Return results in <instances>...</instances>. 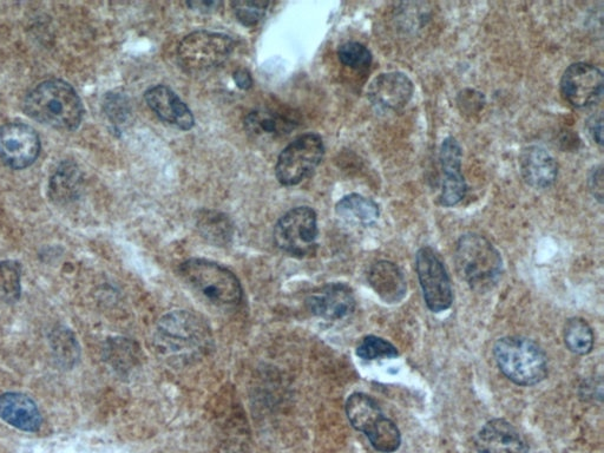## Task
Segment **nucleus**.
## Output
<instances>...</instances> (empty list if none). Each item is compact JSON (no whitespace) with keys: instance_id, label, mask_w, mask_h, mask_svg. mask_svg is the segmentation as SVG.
Here are the masks:
<instances>
[{"instance_id":"obj_23","label":"nucleus","mask_w":604,"mask_h":453,"mask_svg":"<svg viewBox=\"0 0 604 453\" xmlns=\"http://www.w3.org/2000/svg\"><path fill=\"white\" fill-rule=\"evenodd\" d=\"M50 196L56 202H69L81 190V173L74 163H63L50 180Z\"/></svg>"},{"instance_id":"obj_9","label":"nucleus","mask_w":604,"mask_h":453,"mask_svg":"<svg viewBox=\"0 0 604 453\" xmlns=\"http://www.w3.org/2000/svg\"><path fill=\"white\" fill-rule=\"evenodd\" d=\"M416 269L429 310L433 313L448 311L453 302L451 280L442 260L431 247L419 249Z\"/></svg>"},{"instance_id":"obj_20","label":"nucleus","mask_w":604,"mask_h":453,"mask_svg":"<svg viewBox=\"0 0 604 453\" xmlns=\"http://www.w3.org/2000/svg\"><path fill=\"white\" fill-rule=\"evenodd\" d=\"M247 133L258 140L279 139L297 127L293 117L271 109H256L245 120Z\"/></svg>"},{"instance_id":"obj_25","label":"nucleus","mask_w":604,"mask_h":453,"mask_svg":"<svg viewBox=\"0 0 604 453\" xmlns=\"http://www.w3.org/2000/svg\"><path fill=\"white\" fill-rule=\"evenodd\" d=\"M564 343L570 352L587 356L593 351L594 333L586 320L571 318L564 327Z\"/></svg>"},{"instance_id":"obj_21","label":"nucleus","mask_w":604,"mask_h":453,"mask_svg":"<svg viewBox=\"0 0 604 453\" xmlns=\"http://www.w3.org/2000/svg\"><path fill=\"white\" fill-rule=\"evenodd\" d=\"M346 415L357 431L369 435L385 416L379 404L365 393H353L346 402Z\"/></svg>"},{"instance_id":"obj_26","label":"nucleus","mask_w":604,"mask_h":453,"mask_svg":"<svg viewBox=\"0 0 604 453\" xmlns=\"http://www.w3.org/2000/svg\"><path fill=\"white\" fill-rule=\"evenodd\" d=\"M374 449L383 453H393L402 444V435L391 419L384 417L376 428L366 436Z\"/></svg>"},{"instance_id":"obj_17","label":"nucleus","mask_w":604,"mask_h":453,"mask_svg":"<svg viewBox=\"0 0 604 453\" xmlns=\"http://www.w3.org/2000/svg\"><path fill=\"white\" fill-rule=\"evenodd\" d=\"M520 172L524 182L531 188L548 189L555 185L558 164L546 149L529 146L520 155Z\"/></svg>"},{"instance_id":"obj_18","label":"nucleus","mask_w":604,"mask_h":453,"mask_svg":"<svg viewBox=\"0 0 604 453\" xmlns=\"http://www.w3.org/2000/svg\"><path fill=\"white\" fill-rule=\"evenodd\" d=\"M0 419L25 432L38 431L43 422L34 400L15 392L0 396Z\"/></svg>"},{"instance_id":"obj_2","label":"nucleus","mask_w":604,"mask_h":453,"mask_svg":"<svg viewBox=\"0 0 604 453\" xmlns=\"http://www.w3.org/2000/svg\"><path fill=\"white\" fill-rule=\"evenodd\" d=\"M455 262L458 274L477 292L491 290L502 277V255L482 235H463L456 245Z\"/></svg>"},{"instance_id":"obj_24","label":"nucleus","mask_w":604,"mask_h":453,"mask_svg":"<svg viewBox=\"0 0 604 453\" xmlns=\"http://www.w3.org/2000/svg\"><path fill=\"white\" fill-rule=\"evenodd\" d=\"M198 227L201 234L214 245L225 246L232 240V222L222 213L203 210L198 219Z\"/></svg>"},{"instance_id":"obj_31","label":"nucleus","mask_w":604,"mask_h":453,"mask_svg":"<svg viewBox=\"0 0 604 453\" xmlns=\"http://www.w3.org/2000/svg\"><path fill=\"white\" fill-rule=\"evenodd\" d=\"M52 345H54V351L57 352V356L64 361V364L72 361L75 363V359L78 357V349L76 339L68 331H57L55 338L52 339Z\"/></svg>"},{"instance_id":"obj_6","label":"nucleus","mask_w":604,"mask_h":453,"mask_svg":"<svg viewBox=\"0 0 604 453\" xmlns=\"http://www.w3.org/2000/svg\"><path fill=\"white\" fill-rule=\"evenodd\" d=\"M234 50L233 39L220 32L195 31L188 35L177 49V58L183 70L198 74L218 68Z\"/></svg>"},{"instance_id":"obj_11","label":"nucleus","mask_w":604,"mask_h":453,"mask_svg":"<svg viewBox=\"0 0 604 453\" xmlns=\"http://www.w3.org/2000/svg\"><path fill=\"white\" fill-rule=\"evenodd\" d=\"M415 95L411 78L400 71L380 74L370 83L367 98L382 114H396L407 107Z\"/></svg>"},{"instance_id":"obj_4","label":"nucleus","mask_w":604,"mask_h":453,"mask_svg":"<svg viewBox=\"0 0 604 453\" xmlns=\"http://www.w3.org/2000/svg\"><path fill=\"white\" fill-rule=\"evenodd\" d=\"M494 356L504 376L516 385L534 386L548 376L546 353L528 338L505 337L498 340Z\"/></svg>"},{"instance_id":"obj_7","label":"nucleus","mask_w":604,"mask_h":453,"mask_svg":"<svg viewBox=\"0 0 604 453\" xmlns=\"http://www.w3.org/2000/svg\"><path fill=\"white\" fill-rule=\"evenodd\" d=\"M325 154L324 141L317 134L298 137L282 150L275 175L282 186L299 185L319 166Z\"/></svg>"},{"instance_id":"obj_16","label":"nucleus","mask_w":604,"mask_h":453,"mask_svg":"<svg viewBox=\"0 0 604 453\" xmlns=\"http://www.w3.org/2000/svg\"><path fill=\"white\" fill-rule=\"evenodd\" d=\"M144 98H146L148 107L163 122L185 131L194 127L195 118L192 111L166 85H157V87L150 88Z\"/></svg>"},{"instance_id":"obj_13","label":"nucleus","mask_w":604,"mask_h":453,"mask_svg":"<svg viewBox=\"0 0 604 453\" xmlns=\"http://www.w3.org/2000/svg\"><path fill=\"white\" fill-rule=\"evenodd\" d=\"M463 151L455 137L449 136L439 150V161L443 172L442 192L439 202L444 207H455L461 203L468 192V186L462 173Z\"/></svg>"},{"instance_id":"obj_34","label":"nucleus","mask_w":604,"mask_h":453,"mask_svg":"<svg viewBox=\"0 0 604 453\" xmlns=\"http://www.w3.org/2000/svg\"><path fill=\"white\" fill-rule=\"evenodd\" d=\"M234 82L242 90H248L252 87V75L245 69H239L234 72Z\"/></svg>"},{"instance_id":"obj_5","label":"nucleus","mask_w":604,"mask_h":453,"mask_svg":"<svg viewBox=\"0 0 604 453\" xmlns=\"http://www.w3.org/2000/svg\"><path fill=\"white\" fill-rule=\"evenodd\" d=\"M179 273L195 293L215 306H236L242 299V286L238 277L216 262L189 259L180 266Z\"/></svg>"},{"instance_id":"obj_14","label":"nucleus","mask_w":604,"mask_h":453,"mask_svg":"<svg viewBox=\"0 0 604 453\" xmlns=\"http://www.w3.org/2000/svg\"><path fill=\"white\" fill-rule=\"evenodd\" d=\"M307 306L315 317L337 321L349 317L356 310V298L349 285L333 282L312 293L307 299Z\"/></svg>"},{"instance_id":"obj_33","label":"nucleus","mask_w":604,"mask_h":453,"mask_svg":"<svg viewBox=\"0 0 604 453\" xmlns=\"http://www.w3.org/2000/svg\"><path fill=\"white\" fill-rule=\"evenodd\" d=\"M588 131L590 137H592L593 141L596 144H599L602 147L603 144V120L602 115H596L590 118L588 121Z\"/></svg>"},{"instance_id":"obj_32","label":"nucleus","mask_w":604,"mask_h":453,"mask_svg":"<svg viewBox=\"0 0 604 453\" xmlns=\"http://www.w3.org/2000/svg\"><path fill=\"white\" fill-rule=\"evenodd\" d=\"M588 185L590 192H592L594 198L602 203L603 201V169L600 166H596L592 169L589 174Z\"/></svg>"},{"instance_id":"obj_15","label":"nucleus","mask_w":604,"mask_h":453,"mask_svg":"<svg viewBox=\"0 0 604 453\" xmlns=\"http://www.w3.org/2000/svg\"><path fill=\"white\" fill-rule=\"evenodd\" d=\"M477 453H529L521 433L504 419H492L476 437Z\"/></svg>"},{"instance_id":"obj_30","label":"nucleus","mask_w":604,"mask_h":453,"mask_svg":"<svg viewBox=\"0 0 604 453\" xmlns=\"http://www.w3.org/2000/svg\"><path fill=\"white\" fill-rule=\"evenodd\" d=\"M235 16L238 21L251 28L261 22L265 17L269 3L264 2H235L232 4Z\"/></svg>"},{"instance_id":"obj_35","label":"nucleus","mask_w":604,"mask_h":453,"mask_svg":"<svg viewBox=\"0 0 604 453\" xmlns=\"http://www.w3.org/2000/svg\"><path fill=\"white\" fill-rule=\"evenodd\" d=\"M187 5L190 6V8L194 9V10H199L201 12H212V10H216L219 8V6H221V3L219 2H193V3H187Z\"/></svg>"},{"instance_id":"obj_22","label":"nucleus","mask_w":604,"mask_h":453,"mask_svg":"<svg viewBox=\"0 0 604 453\" xmlns=\"http://www.w3.org/2000/svg\"><path fill=\"white\" fill-rule=\"evenodd\" d=\"M336 213L352 225L367 227L378 221L380 209L376 201L360 194H350L337 203Z\"/></svg>"},{"instance_id":"obj_28","label":"nucleus","mask_w":604,"mask_h":453,"mask_svg":"<svg viewBox=\"0 0 604 453\" xmlns=\"http://www.w3.org/2000/svg\"><path fill=\"white\" fill-rule=\"evenodd\" d=\"M341 64L356 71L369 70L372 64V54L365 45L358 42H347L338 49Z\"/></svg>"},{"instance_id":"obj_29","label":"nucleus","mask_w":604,"mask_h":453,"mask_svg":"<svg viewBox=\"0 0 604 453\" xmlns=\"http://www.w3.org/2000/svg\"><path fill=\"white\" fill-rule=\"evenodd\" d=\"M357 356L364 360L393 359L399 356L395 345L376 336H367L357 347Z\"/></svg>"},{"instance_id":"obj_19","label":"nucleus","mask_w":604,"mask_h":453,"mask_svg":"<svg viewBox=\"0 0 604 453\" xmlns=\"http://www.w3.org/2000/svg\"><path fill=\"white\" fill-rule=\"evenodd\" d=\"M373 291L386 304H398L405 298L407 284L400 268L391 261H378L370 268L367 274Z\"/></svg>"},{"instance_id":"obj_8","label":"nucleus","mask_w":604,"mask_h":453,"mask_svg":"<svg viewBox=\"0 0 604 453\" xmlns=\"http://www.w3.org/2000/svg\"><path fill=\"white\" fill-rule=\"evenodd\" d=\"M318 238L317 214L310 207L290 210L274 228V242L282 252L305 258L314 252Z\"/></svg>"},{"instance_id":"obj_12","label":"nucleus","mask_w":604,"mask_h":453,"mask_svg":"<svg viewBox=\"0 0 604 453\" xmlns=\"http://www.w3.org/2000/svg\"><path fill=\"white\" fill-rule=\"evenodd\" d=\"M41 151V141L34 128L21 122L5 124L0 129V159L13 169L34 164Z\"/></svg>"},{"instance_id":"obj_10","label":"nucleus","mask_w":604,"mask_h":453,"mask_svg":"<svg viewBox=\"0 0 604 453\" xmlns=\"http://www.w3.org/2000/svg\"><path fill=\"white\" fill-rule=\"evenodd\" d=\"M561 94L576 109L594 107L603 96L602 71L590 63L571 64L563 72Z\"/></svg>"},{"instance_id":"obj_27","label":"nucleus","mask_w":604,"mask_h":453,"mask_svg":"<svg viewBox=\"0 0 604 453\" xmlns=\"http://www.w3.org/2000/svg\"><path fill=\"white\" fill-rule=\"evenodd\" d=\"M21 266L17 262H0V302L12 304L21 298Z\"/></svg>"},{"instance_id":"obj_3","label":"nucleus","mask_w":604,"mask_h":453,"mask_svg":"<svg viewBox=\"0 0 604 453\" xmlns=\"http://www.w3.org/2000/svg\"><path fill=\"white\" fill-rule=\"evenodd\" d=\"M210 332L205 321L188 311L170 312L156 328L155 344L164 356L195 357L208 349Z\"/></svg>"},{"instance_id":"obj_1","label":"nucleus","mask_w":604,"mask_h":453,"mask_svg":"<svg viewBox=\"0 0 604 453\" xmlns=\"http://www.w3.org/2000/svg\"><path fill=\"white\" fill-rule=\"evenodd\" d=\"M24 110L32 120L58 130H75L83 120L80 96L64 81L51 80L38 84L25 97Z\"/></svg>"}]
</instances>
